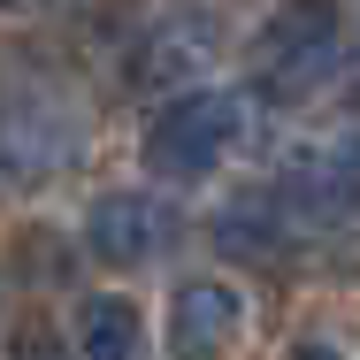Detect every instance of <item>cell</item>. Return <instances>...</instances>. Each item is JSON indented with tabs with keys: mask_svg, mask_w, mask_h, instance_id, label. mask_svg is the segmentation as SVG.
Wrapping results in <instances>:
<instances>
[{
	"mask_svg": "<svg viewBox=\"0 0 360 360\" xmlns=\"http://www.w3.org/2000/svg\"><path fill=\"white\" fill-rule=\"evenodd\" d=\"M84 153V100L54 77L0 70V184H46Z\"/></svg>",
	"mask_w": 360,
	"mask_h": 360,
	"instance_id": "obj_1",
	"label": "cell"
},
{
	"mask_svg": "<svg viewBox=\"0 0 360 360\" xmlns=\"http://www.w3.org/2000/svg\"><path fill=\"white\" fill-rule=\"evenodd\" d=\"M253 92L276 100V108H299L314 92H330V77L345 70V15L338 0H284L261 31H253Z\"/></svg>",
	"mask_w": 360,
	"mask_h": 360,
	"instance_id": "obj_2",
	"label": "cell"
},
{
	"mask_svg": "<svg viewBox=\"0 0 360 360\" xmlns=\"http://www.w3.org/2000/svg\"><path fill=\"white\" fill-rule=\"evenodd\" d=\"M238 146H245V100L238 92H176L146 131V169L161 184H207Z\"/></svg>",
	"mask_w": 360,
	"mask_h": 360,
	"instance_id": "obj_3",
	"label": "cell"
},
{
	"mask_svg": "<svg viewBox=\"0 0 360 360\" xmlns=\"http://www.w3.org/2000/svg\"><path fill=\"white\" fill-rule=\"evenodd\" d=\"M176 238H184V215H176L161 192H108V200H92V215H84V245H92L108 269H153Z\"/></svg>",
	"mask_w": 360,
	"mask_h": 360,
	"instance_id": "obj_4",
	"label": "cell"
},
{
	"mask_svg": "<svg viewBox=\"0 0 360 360\" xmlns=\"http://www.w3.org/2000/svg\"><path fill=\"white\" fill-rule=\"evenodd\" d=\"M238 330H245L238 284H222V276L176 284V299H169V353L176 360H222L230 345H238Z\"/></svg>",
	"mask_w": 360,
	"mask_h": 360,
	"instance_id": "obj_5",
	"label": "cell"
},
{
	"mask_svg": "<svg viewBox=\"0 0 360 360\" xmlns=\"http://www.w3.org/2000/svg\"><path fill=\"white\" fill-rule=\"evenodd\" d=\"M77 360H146V314L123 291H100L77 307Z\"/></svg>",
	"mask_w": 360,
	"mask_h": 360,
	"instance_id": "obj_6",
	"label": "cell"
},
{
	"mask_svg": "<svg viewBox=\"0 0 360 360\" xmlns=\"http://www.w3.org/2000/svg\"><path fill=\"white\" fill-rule=\"evenodd\" d=\"M8 360H70V353H62V338H54L46 322H23L15 345H8Z\"/></svg>",
	"mask_w": 360,
	"mask_h": 360,
	"instance_id": "obj_7",
	"label": "cell"
}]
</instances>
